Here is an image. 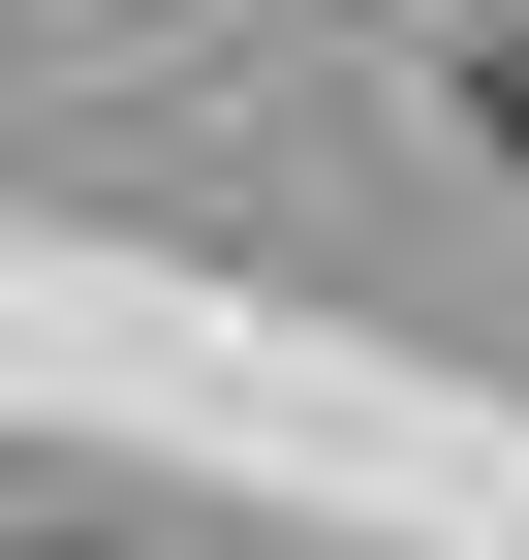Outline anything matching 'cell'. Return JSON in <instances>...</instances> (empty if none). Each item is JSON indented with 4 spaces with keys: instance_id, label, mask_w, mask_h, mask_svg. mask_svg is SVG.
Here are the masks:
<instances>
[{
    "instance_id": "obj_1",
    "label": "cell",
    "mask_w": 529,
    "mask_h": 560,
    "mask_svg": "<svg viewBox=\"0 0 529 560\" xmlns=\"http://www.w3.org/2000/svg\"><path fill=\"white\" fill-rule=\"evenodd\" d=\"M498 156H529V94H498Z\"/></svg>"
}]
</instances>
